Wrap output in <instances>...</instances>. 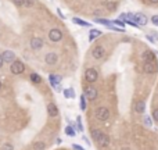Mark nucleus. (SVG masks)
Returning a JSON list of instances; mask_svg holds the SVG:
<instances>
[{"label":"nucleus","mask_w":158,"mask_h":150,"mask_svg":"<svg viewBox=\"0 0 158 150\" xmlns=\"http://www.w3.org/2000/svg\"><path fill=\"white\" fill-rule=\"evenodd\" d=\"M97 78H99V74H97V71L94 68H87L86 71H85V79H86L89 83L96 82Z\"/></svg>","instance_id":"obj_3"},{"label":"nucleus","mask_w":158,"mask_h":150,"mask_svg":"<svg viewBox=\"0 0 158 150\" xmlns=\"http://www.w3.org/2000/svg\"><path fill=\"white\" fill-rule=\"evenodd\" d=\"M151 22L158 27V15H153V17H151Z\"/></svg>","instance_id":"obj_31"},{"label":"nucleus","mask_w":158,"mask_h":150,"mask_svg":"<svg viewBox=\"0 0 158 150\" xmlns=\"http://www.w3.org/2000/svg\"><path fill=\"white\" fill-rule=\"evenodd\" d=\"M144 110H146V103L144 102H137L136 104H135V111L136 113H139V114H143L144 113Z\"/></svg>","instance_id":"obj_16"},{"label":"nucleus","mask_w":158,"mask_h":150,"mask_svg":"<svg viewBox=\"0 0 158 150\" xmlns=\"http://www.w3.org/2000/svg\"><path fill=\"white\" fill-rule=\"evenodd\" d=\"M141 57H143L144 63H146V61H155V54L153 53V52H150V50H146V52L141 54Z\"/></svg>","instance_id":"obj_15"},{"label":"nucleus","mask_w":158,"mask_h":150,"mask_svg":"<svg viewBox=\"0 0 158 150\" xmlns=\"http://www.w3.org/2000/svg\"><path fill=\"white\" fill-rule=\"evenodd\" d=\"M94 114H96V118L99 121H105V120L110 118V110L107 107H99L96 108Z\"/></svg>","instance_id":"obj_2"},{"label":"nucleus","mask_w":158,"mask_h":150,"mask_svg":"<svg viewBox=\"0 0 158 150\" xmlns=\"http://www.w3.org/2000/svg\"><path fill=\"white\" fill-rule=\"evenodd\" d=\"M92 56H93V58H96V60H101V58L105 56V49L103 46H96L93 49V52H92Z\"/></svg>","instance_id":"obj_7"},{"label":"nucleus","mask_w":158,"mask_h":150,"mask_svg":"<svg viewBox=\"0 0 158 150\" xmlns=\"http://www.w3.org/2000/svg\"><path fill=\"white\" fill-rule=\"evenodd\" d=\"M151 35L154 36V40H155V42H158V32H154V31H153V32H151Z\"/></svg>","instance_id":"obj_36"},{"label":"nucleus","mask_w":158,"mask_h":150,"mask_svg":"<svg viewBox=\"0 0 158 150\" xmlns=\"http://www.w3.org/2000/svg\"><path fill=\"white\" fill-rule=\"evenodd\" d=\"M46 143L44 142H35L33 143V150H44Z\"/></svg>","instance_id":"obj_19"},{"label":"nucleus","mask_w":158,"mask_h":150,"mask_svg":"<svg viewBox=\"0 0 158 150\" xmlns=\"http://www.w3.org/2000/svg\"><path fill=\"white\" fill-rule=\"evenodd\" d=\"M10 71L13 72L14 75H21L22 72L25 71V65H24L22 61L14 60L13 63H11V65H10Z\"/></svg>","instance_id":"obj_1"},{"label":"nucleus","mask_w":158,"mask_h":150,"mask_svg":"<svg viewBox=\"0 0 158 150\" xmlns=\"http://www.w3.org/2000/svg\"><path fill=\"white\" fill-rule=\"evenodd\" d=\"M97 90L94 89V88H87L86 90H85V97H86L87 100H94L97 99Z\"/></svg>","instance_id":"obj_12"},{"label":"nucleus","mask_w":158,"mask_h":150,"mask_svg":"<svg viewBox=\"0 0 158 150\" xmlns=\"http://www.w3.org/2000/svg\"><path fill=\"white\" fill-rule=\"evenodd\" d=\"M112 24L119 25V27H123V25H125V22H123L122 20H114V21H112Z\"/></svg>","instance_id":"obj_29"},{"label":"nucleus","mask_w":158,"mask_h":150,"mask_svg":"<svg viewBox=\"0 0 158 150\" xmlns=\"http://www.w3.org/2000/svg\"><path fill=\"white\" fill-rule=\"evenodd\" d=\"M62 93H64V96L68 99V97H75V93H74V89H64L62 90Z\"/></svg>","instance_id":"obj_22"},{"label":"nucleus","mask_w":158,"mask_h":150,"mask_svg":"<svg viewBox=\"0 0 158 150\" xmlns=\"http://www.w3.org/2000/svg\"><path fill=\"white\" fill-rule=\"evenodd\" d=\"M101 135H103V132H101V129H93V131H92V138H93L94 140H97V139H99V138H100Z\"/></svg>","instance_id":"obj_21"},{"label":"nucleus","mask_w":158,"mask_h":150,"mask_svg":"<svg viewBox=\"0 0 158 150\" xmlns=\"http://www.w3.org/2000/svg\"><path fill=\"white\" fill-rule=\"evenodd\" d=\"M151 117H153V120H154L155 122H158V108L153 110V114H151Z\"/></svg>","instance_id":"obj_28"},{"label":"nucleus","mask_w":158,"mask_h":150,"mask_svg":"<svg viewBox=\"0 0 158 150\" xmlns=\"http://www.w3.org/2000/svg\"><path fill=\"white\" fill-rule=\"evenodd\" d=\"M144 124L147 125V127H151V118H150V117H146V118H144Z\"/></svg>","instance_id":"obj_33"},{"label":"nucleus","mask_w":158,"mask_h":150,"mask_svg":"<svg viewBox=\"0 0 158 150\" xmlns=\"http://www.w3.org/2000/svg\"><path fill=\"white\" fill-rule=\"evenodd\" d=\"M47 111H49V115H50V117H57L58 115V108L54 103L47 104Z\"/></svg>","instance_id":"obj_14"},{"label":"nucleus","mask_w":158,"mask_h":150,"mask_svg":"<svg viewBox=\"0 0 158 150\" xmlns=\"http://www.w3.org/2000/svg\"><path fill=\"white\" fill-rule=\"evenodd\" d=\"M31 81H32L33 83H40V82H42V77H40L39 74L32 72V74H31Z\"/></svg>","instance_id":"obj_18"},{"label":"nucleus","mask_w":158,"mask_h":150,"mask_svg":"<svg viewBox=\"0 0 158 150\" xmlns=\"http://www.w3.org/2000/svg\"><path fill=\"white\" fill-rule=\"evenodd\" d=\"M3 64H4V60H3V57H2V54H0V68L3 67Z\"/></svg>","instance_id":"obj_37"},{"label":"nucleus","mask_w":158,"mask_h":150,"mask_svg":"<svg viewBox=\"0 0 158 150\" xmlns=\"http://www.w3.org/2000/svg\"><path fill=\"white\" fill-rule=\"evenodd\" d=\"M96 22H99V24H103V25H107V27L112 25V21H110V20H104V18H96Z\"/></svg>","instance_id":"obj_23"},{"label":"nucleus","mask_w":158,"mask_h":150,"mask_svg":"<svg viewBox=\"0 0 158 150\" xmlns=\"http://www.w3.org/2000/svg\"><path fill=\"white\" fill-rule=\"evenodd\" d=\"M143 70H144L146 74H154V72H157L158 65L155 64V61H146V63H144Z\"/></svg>","instance_id":"obj_5"},{"label":"nucleus","mask_w":158,"mask_h":150,"mask_svg":"<svg viewBox=\"0 0 158 150\" xmlns=\"http://www.w3.org/2000/svg\"><path fill=\"white\" fill-rule=\"evenodd\" d=\"M83 140H85V142H86L87 145H90V142H89V139H87V138H85V136H83Z\"/></svg>","instance_id":"obj_38"},{"label":"nucleus","mask_w":158,"mask_h":150,"mask_svg":"<svg viewBox=\"0 0 158 150\" xmlns=\"http://www.w3.org/2000/svg\"><path fill=\"white\" fill-rule=\"evenodd\" d=\"M0 89H2V81H0Z\"/></svg>","instance_id":"obj_40"},{"label":"nucleus","mask_w":158,"mask_h":150,"mask_svg":"<svg viewBox=\"0 0 158 150\" xmlns=\"http://www.w3.org/2000/svg\"><path fill=\"white\" fill-rule=\"evenodd\" d=\"M96 142H97V145H99L100 147L108 146V145H110V136L105 135V133H103V135H101L100 138H99V139L96 140Z\"/></svg>","instance_id":"obj_13"},{"label":"nucleus","mask_w":158,"mask_h":150,"mask_svg":"<svg viewBox=\"0 0 158 150\" xmlns=\"http://www.w3.org/2000/svg\"><path fill=\"white\" fill-rule=\"evenodd\" d=\"M2 150H14V146L11 143H4L3 146H2Z\"/></svg>","instance_id":"obj_25"},{"label":"nucleus","mask_w":158,"mask_h":150,"mask_svg":"<svg viewBox=\"0 0 158 150\" xmlns=\"http://www.w3.org/2000/svg\"><path fill=\"white\" fill-rule=\"evenodd\" d=\"M72 21L75 22V24L81 25V27H90V24H89V22L83 21V20H81V18H74V20H72Z\"/></svg>","instance_id":"obj_20"},{"label":"nucleus","mask_w":158,"mask_h":150,"mask_svg":"<svg viewBox=\"0 0 158 150\" xmlns=\"http://www.w3.org/2000/svg\"><path fill=\"white\" fill-rule=\"evenodd\" d=\"M76 122H78V128H79V131L82 132V131H83V127H82V122H81V117L76 118Z\"/></svg>","instance_id":"obj_30"},{"label":"nucleus","mask_w":158,"mask_h":150,"mask_svg":"<svg viewBox=\"0 0 158 150\" xmlns=\"http://www.w3.org/2000/svg\"><path fill=\"white\" fill-rule=\"evenodd\" d=\"M33 4H35L33 0H24V6L25 7H33Z\"/></svg>","instance_id":"obj_27"},{"label":"nucleus","mask_w":158,"mask_h":150,"mask_svg":"<svg viewBox=\"0 0 158 150\" xmlns=\"http://www.w3.org/2000/svg\"><path fill=\"white\" fill-rule=\"evenodd\" d=\"M72 147H74L75 150H85L82 146H81V145H76V143H74V145H72Z\"/></svg>","instance_id":"obj_34"},{"label":"nucleus","mask_w":158,"mask_h":150,"mask_svg":"<svg viewBox=\"0 0 158 150\" xmlns=\"http://www.w3.org/2000/svg\"><path fill=\"white\" fill-rule=\"evenodd\" d=\"M135 21L137 22V25L139 27H143V25H147V17L146 15H143V14H140V13H136L135 14Z\"/></svg>","instance_id":"obj_10"},{"label":"nucleus","mask_w":158,"mask_h":150,"mask_svg":"<svg viewBox=\"0 0 158 150\" xmlns=\"http://www.w3.org/2000/svg\"><path fill=\"white\" fill-rule=\"evenodd\" d=\"M44 61H46V64L49 65H56L58 61V56L56 53H47L44 56Z\"/></svg>","instance_id":"obj_8"},{"label":"nucleus","mask_w":158,"mask_h":150,"mask_svg":"<svg viewBox=\"0 0 158 150\" xmlns=\"http://www.w3.org/2000/svg\"><path fill=\"white\" fill-rule=\"evenodd\" d=\"M15 6H24V0H13Z\"/></svg>","instance_id":"obj_32"},{"label":"nucleus","mask_w":158,"mask_h":150,"mask_svg":"<svg viewBox=\"0 0 158 150\" xmlns=\"http://www.w3.org/2000/svg\"><path fill=\"white\" fill-rule=\"evenodd\" d=\"M65 133H67L68 136H75V131H74V129H72V127H69V125L65 128Z\"/></svg>","instance_id":"obj_24"},{"label":"nucleus","mask_w":158,"mask_h":150,"mask_svg":"<svg viewBox=\"0 0 158 150\" xmlns=\"http://www.w3.org/2000/svg\"><path fill=\"white\" fill-rule=\"evenodd\" d=\"M150 2H151V3H154V4L158 3V0H150Z\"/></svg>","instance_id":"obj_39"},{"label":"nucleus","mask_w":158,"mask_h":150,"mask_svg":"<svg viewBox=\"0 0 158 150\" xmlns=\"http://www.w3.org/2000/svg\"><path fill=\"white\" fill-rule=\"evenodd\" d=\"M61 75H53L51 74L50 77H49V81H50L51 86H53L56 90H61V88H60V83H61Z\"/></svg>","instance_id":"obj_6"},{"label":"nucleus","mask_w":158,"mask_h":150,"mask_svg":"<svg viewBox=\"0 0 158 150\" xmlns=\"http://www.w3.org/2000/svg\"><path fill=\"white\" fill-rule=\"evenodd\" d=\"M99 36H101V31H99V29H90V32H89V42H93V40L97 39Z\"/></svg>","instance_id":"obj_17"},{"label":"nucleus","mask_w":158,"mask_h":150,"mask_svg":"<svg viewBox=\"0 0 158 150\" xmlns=\"http://www.w3.org/2000/svg\"><path fill=\"white\" fill-rule=\"evenodd\" d=\"M2 57H3L4 63H10L11 64V63L15 60V54H14V52H11V50H6V52H3Z\"/></svg>","instance_id":"obj_9"},{"label":"nucleus","mask_w":158,"mask_h":150,"mask_svg":"<svg viewBox=\"0 0 158 150\" xmlns=\"http://www.w3.org/2000/svg\"><path fill=\"white\" fill-rule=\"evenodd\" d=\"M81 108H82V110L86 108V97H85V95L81 97Z\"/></svg>","instance_id":"obj_26"},{"label":"nucleus","mask_w":158,"mask_h":150,"mask_svg":"<svg viewBox=\"0 0 158 150\" xmlns=\"http://www.w3.org/2000/svg\"><path fill=\"white\" fill-rule=\"evenodd\" d=\"M57 14H58V17L61 18V20H65V15L61 13V10H60V8H57Z\"/></svg>","instance_id":"obj_35"},{"label":"nucleus","mask_w":158,"mask_h":150,"mask_svg":"<svg viewBox=\"0 0 158 150\" xmlns=\"http://www.w3.org/2000/svg\"><path fill=\"white\" fill-rule=\"evenodd\" d=\"M31 47L33 50H39L43 47V40L40 39V38H32L31 39Z\"/></svg>","instance_id":"obj_11"},{"label":"nucleus","mask_w":158,"mask_h":150,"mask_svg":"<svg viewBox=\"0 0 158 150\" xmlns=\"http://www.w3.org/2000/svg\"><path fill=\"white\" fill-rule=\"evenodd\" d=\"M49 39H50L51 42H60V40L62 39V32L57 28H53L50 32H49Z\"/></svg>","instance_id":"obj_4"}]
</instances>
